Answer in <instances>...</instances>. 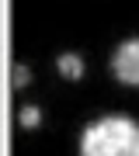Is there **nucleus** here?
<instances>
[{
	"label": "nucleus",
	"mask_w": 139,
	"mask_h": 156,
	"mask_svg": "<svg viewBox=\"0 0 139 156\" xmlns=\"http://www.w3.org/2000/svg\"><path fill=\"white\" fill-rule=\"evenodd\" d=\"M80 153L83 156H139V125L122 115L97 118L83 132Z\"/></svg>",
	"instance_id": "nucleus-1"
},
{
	"label": "nucleus",
	"mask_w": 139,
	"mask_h": 156,
	"mask_svg": "<svg viewBox=\"0 0 139 156\" xmlns=\"http://www.w3.org/2000/svg\"><path fill=\"white\" fill-rule=\"evenodd\" d=\"M111 69H115V76L122 83L139 87V38H129V42L118 45L115 59H111Z\"/></svg>",
	"instance_id": "nucleus-2"
},
{
	"label": "nucleus",
	"mask_w": 139,
	"mask_h": 156,
	"mask_svg": "<svg viewBox=\"0 0 139 156\" xmlns=\"http://www.w3.org/2000/svg\"><path fill=\"white\" fill-rule=\"evenodd\" d=\"M59 73H63L66 80L83 76V62H80V56H63V59H59Z\"/></svg>",
	"instance_id": "nucleus-3"
},
{
	"label": "nucleus",
	"mask_w": 139,
	"mask_h": 156,
	"mask_svg": "<svg viewBox=\"0 0 139 156\" xmlns=\"http://www.w3.org/2000/svg\"><path fill=\"white\" fill-rule=\"evenodd\" d=\"M21 125H28V128L38 125V108H24V111H21Z\"/></svg>",
	"instance_id": "nucleus-4"
},
{
	"label": "nucleus",
	"mask_w": 139,
	"mask_h": 156,
	"mask_svg": "<svg viewBox=\"0 0 139 156\" xmlns=\"http://www.w3.org/2000/svg\"><path fill=\"white\" fill-rule=\"evenodd\" d=\"M28 83V69L24 66H14V87H24Z\"/></svg>",
	"instance_id": "nucleus-5"
}]
</instances>
